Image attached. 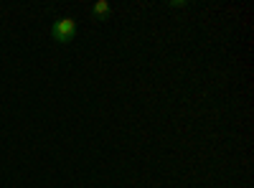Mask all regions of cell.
I'll use <instances>...</instances> for the list:
<instances>
[{"instance_id":"obj_1","label":"cell","mask_w":254,"mask_h":188,"mask_svg":"<svg viewBox=\"0 0 254 188\" xmlns=\"http://www.w3.org/2000/svg\"><path fill=\"white\" fill-rule=\"evenodd\" d=\"M51 38L56 41V44H61V46L71 44V41L76 38V20L69 18V15H64V18L54 20V26H51Z\"/></svg>"},{"instance_id":"obj_2","label":"cell","mask_w":254,"mask_h":188,"mask_svg":"<svg viewBox=\"0 0 254 188\" xmlns=\"http://www.w3.org/2000/svg\"><path fill=\"white\" fill-rule=\"evenodd\" d=\"M92 15L97 20H107V18H112V5L107 3V0H97V3L92 5Z\"/></svg>"},{"instance_id":"obj_3","label":"cell","mask_w":254,"mask_h":188,"mask_svg":"<svg viewBox=\"0 0 254 188\" xmlns=\"http://www.w3.org/2000/svg\"><path fill=\"white\" fill-rule=\"evenodd\" d=\"M168 8H188V0H171Z\"/></svg>"}]
</instances>
